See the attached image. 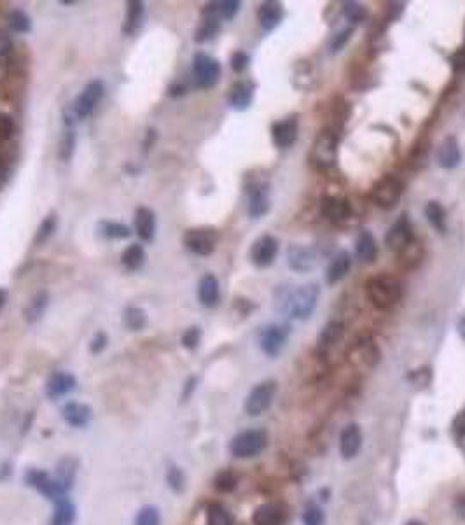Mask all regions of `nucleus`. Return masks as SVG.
Listing matches in <instances>:
<instances>
[{"label":"nucleus","instance_id":"a19ab883","mask_svg":"<svg viewBox=\"0 0 465 525\" xmlns=\"http://www.w3.org/2000/svg\"><path fill=\"white\" fill-rule=\"evenodd\" d=\"M207 525H232L231 515L221 504H212L207 511Z\"/></svg>","mask_w":465,"mask_h":525},{"label":"nucleus","instance_id":"4d7b16f0","mask_svg":"<svg viewBox=\"0 0 465 525\" xmlns=\"http://www.w3.org/2000/svg\"><path fill=\"white\" fill-rule=\"evenodd\" d=\"M107 335L105 333H97V335L93 336V340H91V345H90V350L91 354H100L102 350L107 347Z\"/></svg>","mask_w":465,"mask_h":525},{"label":"nucleus","instance_id":"72a5a7b5","mask_svg":"<svg viewBox=\"0 0 465 525\" xmlns=\"http://www.w3.org/2000/svg\"><path fill=\"white\" fill-rule=\"evenodd\" d=\"M75 522V506L63 497L56 503V510H54L53 518H51V525H74Z\"/></svg>","mask_w":465,"mask_h":525},{"label":"nucleus","instance_id":"473e14b6","mask_svg":"<svg viewBox=\"0 0 465 525\" xmlns=\"http://www.w3.org/2000/svg\"><path fill=\"white\" fill-rule=\"evenodd\" d=\"M121 262L129 272L140 270L145 262V251L142 245L132 244L128 249H125V252L121 254Z\"/></svg>","mask_w":465,"mask_h":525},{"label":"nucleus","instance_id":"4468645a","mask_svg":"<svg viewBox=\"0 0 465 525\" xmlns=\"http://www.w3.org/2000/svg\"><path fill=\"white\" fill-rule=\"evenodd\" d=\"M297 135H299V123L296 116H289L271 126L273 144L280 149L290 148L297 141Z\"/></svg>","mask_w":465,"mask_h":525},{"label":"nucleus","instance_id":"a18cd8bd","mask_svg":"<svg viewBox=\"0 0 465 525\" xmlns=\"http://www.w3.org/2000/svg\"><path fill=\"white\" fill-rule=\"evenodd\" d=\"M54 230H56V216H54V214H51V216L44 217V221L39 224V228H37V235H36L37 244H42V242H46L47 238H49L51 235L54 233Z\"/></svg>","mask_w":465,"mask_h":525},{"label":"nucleus","instance_id":"09e8293b","mask_svg":"<svg viewBox=\"0 0 465 525\" xmlns=\"http://www.w3.org/2000/svg\"><path fill=\"white\" fill-rule=\"evenodd\" d=\"M215 487H217L219 490H222V492H229V490H232L237 487V476L232 475L231 471L221 473V475L217 476V480H215Z\"/></svg>","mask_w":465,"mask_h":525},{"label":"nucleus","instance_id":"412c9836","mask_svg":"<svg viewBox=\"0 0 465 525\" xmlns=\"http://www.w3.org/2000/svg\"><path fill=\"white\" fill-rule=\"evenodd\" d=\"M345 335V326L340 320H331L324 326V329L320 331L319 340H317V349L320 354H327L329 350H333L338 343L343 340Z\"/></svg>","mask_w":465,"mask_h":525},{"label":"nucleus","instance_id":"37998d69","mask_svg":"<svg viewBox=\"0 0 465 525\" xmlns=\"http://www.w3.org/2000/svg\"><path fill=\"white\" fill-rule=\"evenodd\" d=\"M159 524H161V518H159V511L156 506H143L135 517V525H159Z\"/></svg>","mask_w":465,"mask_h":525},{"label":"nucleus","instance_id":"6ab92c4d","mask_svg":"<svg viewBox=\"0 0 465 525\" xmlns=\"http://www.w3.org/2000/svg\"><path fill=\"white\" fill-rule=\"evenodd\" d=\"M362 446V431L357 424H348L340 434V453L343 459H354Z\"/></svg>","mask_w":465,"mask_h":525},{"label":"nucleus","instance_id":"3c124183","mask_svg":"<svg viewBox=\"0 0 465 525\" xmlns=\"http://www.w3.org/2000/svg\"><path fill=\"white\" fill-rule=\"evenodd\" d=\"M304 525H322L324 522V513L319 506H310L306 508L303 515Z\"/></svg>","mask_w":465,"mask_h":525},{"label":"nucleus","instance_id":"f03ea898","mask_svg":"<svg viewBox=\"0 0 465 525\" xmlns=\"http://www.w3.org/2000/svg\"><path fill=\"white\" fill-rule=\"evenodd\" d=\"M368 296L376 308L388 310L397 305L402 298V285L391 275H376L365 284Z\"/></svg>","mask_w":465,"mask_h":525},{"label":"nucleus","instance_id":"603ef678","mask_svg":"<svg viewBox=\"0 0 465 525\" xmlns=\"http://www.w3.org/2000/svg\"><path fill=\"white\" fill-rule=\"evenodd\" d=\"M201 340V329L200 327H189L182 335V345L186 349H196L198 343Z\"/></svg>","mask_w":465,"mask_h":525},{"label":"nucleus","instance_id":"7ed1b4c3","mask_svg":"<svg viewBox=\"0 0 465 525\" xmlns=\"http://www.w3.org/2000/svg\"><path fill=\"white\" fill-rule=\"evenodd\" d=\"M312 163L315 169L327 170L336 165L338 162V135L333 130H322L317 135L312 148Z\"/></svg>","mask_w":465,"mask_h":525},{"label":"nucleus","instance_id":"cd10ccee","mask_svg":"<svg viewBox=\"0 0 465 525\" xmlns=\"http://www.w3.org/2000/svg\"><path fill=\"white\" fill-rule=\"evenodd\" d=\"M198 298H200L201 305L208 306V308L217 305L219 298H221V285L214 275L208 274L201 279L198 284Z\"/></svg>","mask_w":465,"mask_h":525},{"label":"nucleus","instance_id":"de8ad7c7","mask_svg":"<svg viewBox=\"0 0 465 525\" xmlns=\"http://www.w3.org/2000/svg\"><path fill=\"white\" fill-rule=\"evenodd\" d=\"M15 119H13L11 114L8 112H0V142L9 141L15 134Z\"/></svg>","mask_w":465,"mask_h":525},{"label":"nucleus","instance_id":"79ce46f5","mask_svg":"<svg viewBox=\"0 0 465 525\" xmlns=\"http://www.w3.org/2000/svg\"><path fill=\"white\" fill-rule=\"evenodd\" d=\"M343 16L350 23L357 25V23H362L365 18H368V11H365L364 6L358 4V2H345Z\"/></svg>","mask_w":465,"mask_h":525},{"label":"nucleus","instance_id":"f8f14e48","mask_svg":"<svg viewBox=\"0 0 465 525\" xmlns=\"http://www.w3.org/2000/svg\"><path fill=\"white\" fill-rule=\"evenodd\" d=\"M413 240H415V235H413L411 221H409V217L406 216V214H402V216H399V219L392 224L388 233H386L385 244L391 251L401 252L402 249L408 244H411Z\"/></svg>","mask_w":465,"mask_h":525},{"label":"nucleus","instance_id":"4c0bfd02","mask_svg":"<svg viewBox=\"0 0 465 525\" xmlns=\"http://www.w3.org/2000/svg\"><path fill=\"white\" fill-rule=\"evenodd\" d=\"M401 256V262L404 265L406 268H415L420 261L423 259V251L422 245L418 244L416 240H413L411 244L406 245L401 252H397Z\"/></svg>","mask_w":465,"mask_h":525},{"label":"nucleus","instance_id":"c03bdc74","mask_svg":"<svg viewBox=\"0 0 465 525\" xmlns=\"http://www.w3.org/2000/svg\"><path fill=\"white\" fill-rule=\"evenodd\" d=\"M100 228H102V233H104L107 238L123 240V238L129 237V228L121 223H109V221H105V223L100 224Z\"/></svg>","mask_w":465,"mask_h":525},{"label":"nucleus","instance_id":"9d476101","mask_svg":"<svg viewBox=\"0 0 465 525\" xmlns=\"http://www.w3.org/2000/svg\"><path fill=\"white\" fill-rule=\"evenodd\" d=\"M289 326L283 324H269L262 327V331L259 333V345L262 352L268 357L278 356L289 340Z\"/></svg>","mask_w":465,"mask_h":525},{"label":"nucleus","instance_id":"6e6552de","mask_svg":"<svg viewBox=\"0 0 465 525\" xmlns=\"http://www.w3.org/2000/svg\"><path fill=\"white\" fill-rule=\"evenodd\" d=\"M276 394V382L265 380L261 384L255 385L251 391V394L245 400V412L252 417L265 414L269 407L273 405Z\"/></svg>","mask_w":465,"mask_h":525},{"label":"nucleus","instance_id":"680f3d73","mask_svg":"<svg viewBox=\"0 0 465 525\" xmlns=\"http://www.w3.org/2000/svg\"><path fill=\"white\" fill-rule=\"evenodd\" d=\"M457 331H458V335H460V338H462V340H465V315L462 317L460 320H458V324H457Z\"/></svg>","mask_w":465,"mask_h":525},{"label":"nucleus","instance_id":"052dcab7","mask_svg":"<svg viewBox=\"0 0 465 525\" xmlns=\"http://www.w3.org/2000/svg\"><path fill=\"white\" fill-rule=\"evenodd\" d=\"M455 429H460L462 432H465V412H462L457 417V421H455Z\"/></svg>","mask_w":465,"mask_h":525},{"label":"nucleus","instance_id":"f257e3e1","mask_svg":"<svg viewBox=\"0 0 465 525\" xmlns=\"http://www.w3.org/2000/svg\"><path fill=\"white\" fill-rule=\"evenodd\" d=\"M319 295L320 291L317 284L301 285V288L294 289L292 292H287V295L283 296V310H285L292 319L306 320L308 317L315 312Z\"/></svg>","mask_w":465,"mask_h":525},{"label":"nucleus","instance_id":"20e7f679","mask_svg":"<svg viewBox=\"0 0 465 525\" xmlns=\"http://www.w3.org/2000/svg\"><path fill=\"white\" fill-rule=\"evenodd\" d=\"M404 191V184L395 175H385L372 186L371 198L378 207L385 210L394 209Z\"/></svg>","mask_w":465,"mask_h":525},{"label":"nucleus","instance_id":"e433bc0d","mask_svg":"<svg viewBox=\"0 0 465 525\" xmlns=\"http://www.w3.org/2000/svg\"><path fill=\"white\" fill-rule=\"evenodd\" d=\"M47 303H49V295L46 291H39L32 298V301L29 303V306L25 308V319L29 322H36L37 319H40L46 310Z\"/></svg>","mask_w":465,"mask_h":525},{"label":"nucleus","instance_id":"c9c22d12","mask_svg":"<svg viewBox=\"0 0 465 525\" xmlns=\"http://www.w3.org/2000/svg\"><path fill=\"white\" fill-rule=\"evenodd\" d=\"M123 322L132 331H140L147 326V313L140 306H128L123 313Z\"/></svg>","mask_w":465,"mask_h":525},{"label":"nucleus","instance_id":"f3484780","mask_svg":"<svg viewBox=\"0 0 465 525\" xmlns=\"http://www.w3.org/2000/svg\"><path fill=\"white\" fill-rule=\"evenodd\" d=\"M436 159L437 165L444 170H451L457 169L462 162V151L460 146H458V141L455 137H446L443 139V142L439 144L436 152Z\"/></svg>","mask_w":465,"mask_h":525},{"label":"nucleus","instance_id":"aec40b11","mask_svg":"<svg viewBox=\"0 0 465 525\" xmlns=\"http://www.w3.org/2000/svg\"><path fill=\"white\" fill-rule=\"evenodd\" d=\"M268 184L261 182L255 184L249 193V216L252 219H259V217L266 216L269 210V194H268Z\"/></svg>","mask_w":465,"mask_h":525},{"label":"nucleus","instance_id":"dca6fc26","mask_svg":"<svg viewBox=\"0 0 465 525\" xmlns=\"http://www.w3.org/2000/svg\"><path fill=\"white\" fill-rule=\"evenodd\" d=\"M320 212H322V216L326 217L327 221H331V223L334 224H340L350 219L352 205L348 200L327 194V196H324V198L320 200Z\"/></svg>","mask_w":465,"mask_h":525},{"label":"nucleus","instance_id":"0eeeda50","mask_svg":"<svg viewBox=\"0 0 465 525\" xmlns=\"http://www.w3.org/2000/svg\"><path fill=\"white\" fill-rule=\"evenodd\" d=\"M193 76L198 88H203V90L214 88L221 77V63L208 54L198 53L194 56Z\"/></svg>","mask_w":465,"mask_h":525},{"label":"nucleus","instance_id":"ddd939ff","mask_svg":"<svg viewBox=\"0 0 465 525\" xmlns=\"http://www.w3.org/2000/svg\"><path fill=\"white\" fill-rule=\"evenodd\" d=\"M25 480L29 482V485H32L33 489H37L39 492H42L44 496L49 497L53 501H60L65 497V487L61 485L60 480L51 478L47 473L44 471H37V469H32V471L26 473Z\"/></svg>","mask_w":465,"mask_h":525},{"label":"nucleus","instance_id":"5fc2aeb1","mask_svg":"<svg viewBox=\"0 0 465 525\" xmlns=\"http://www.w3.org/2000/svg\"><path fill=\"white\" fill-rule=\"evenodd\" d=\"M450 63L457 72H465V44L450 56Z\"/></svg>","mask_w":465,"mask_h":525},{"label":"nucleus","instance_id":"c85d7f7f","mask_svg":"<svg viewBox=\"0 0 465 525\" xmlns=\"http://www.w3.org/2000/svg\"><path fill=\"white\" fill-rule=\"evenodd\" d=\"M355 254L361 261L364 262H372L378 256V245H376L375 237H372L371 231L362 230L357 235V240H355Z\"/></svg>","mask_w":465,"mask_h":525},{"label":"nucleus","instance_id":"ea45409f","mask_svg":"<svg viewBox=\"0 0 465 525\" xmlns=\"http://www.w3.org/2000/svg\"><path fill=\"white\" fill-rule=\"evenodd\" d=\"M9 26H11L13 32L16 33H29L32 30V22H30L29 15L19 9H15V11L9 13Z\"/></svg>","mask_w":465,"mask_h":525},{"label":"nucleus","instance_id":"5701e85b","mask_svg":"<svg viewBox=\"0 0 465 525\" xmlns=\"http://www.w3.org/2000/svg\"><path fill=\"white\" fill-rule=\"evenodd\" d=\"M135 231L142 242H152L156 235V217L147 207H139L135 210Z\"/></svg>","mask_w":465,"mask_h":525},{"label":"nucleus","instance_id":"13d9d810","mask_svg":"<svg viewBox=\"0 0 465 525\" xmlns=\"http://www.w3.org/2000/svg\"><path fill=\"white\" fill-rule=\"evenodd\" d=\"M13 49V40L11 37L6 32H0V60H4Z\"/></svg>","mask_w":465,"mask_h":525},{"label":"nucleus","instance_id":"864d4df0","mask_svg":"<svg viewBox=\"0 0 465 525\" xmlns=\"http://www.w3.org/2000/svg\"><path fill=\"white\" fill-rule=\"evenodd\" d=\"M74 148H75V135L74 132H67L63 137V141H61L60 144V156L61 159H68L72 156V152H74Z\"/></svg>","mask_w":465,"mask_h":525},{"label":"nucleus","instance_id":"e2e57ef3","mask_svg":"<svg viewBox=\"0 0 465 525\" xmlns=\"http://www.w3.org/2000/svg\"><path fill=\"white\" fill-rule=\"evenodd\" d=\"M6 301H8V292H6L4 289H0V310L4 308Z\"/></svg>","mask_w":465,"mask_h":525},{"label":"nucleus","instance_id":"8fccbe9b","mask_svg":"<svg viewBox=\"0 0 465 525\" xmlns=\"http://www.w3.org/2000/svg\"><path fill=\"white\" fill-rule=\"evenodd\" d=\"M251 63V56H249L245 51H237V53H232L231 56V69L235 70L237 74H242Z\"/></svg>","mask_w":465,"mask_h":525},{"label":"nucleus","instance_id":"a878e982","mask_svg":"<svg viewBox=\"0 0 465 525\" xmlns=\"http://www.w3.org/2000/svg\"><path fill=\"white\" fill-rule=\"evenodd\" d=\"M283 18V8L280 2H265V4H261V8H259L258 11V19H259V25H261V29L265 30V32H271L273 29H276V26L280 25V22H282Z\"/></svg>","mask_w":465,"mask_h":525},{"label":"nucleus","instance_id":"bb28decb","mask_svg":"<svg viewBox=\"0 0 465 525\" xmlns=\"http://www.w3.org/2000/svg\"><path fill=\"white\" fill-rule=\"evenodd\" d=\"M61 417L67 424L74 425V428H84L91 421V408L88 405L72 401V403H67L61 408Z\"/></svg>","mask_w":465,"mask_h":525},{"label":"nucleus","instance_id":"b1692460","mask_svg":"<svg viewBox=\"0 0 465 525\" xmlns=\"http://www.w3.org/2000/svg\"><path fill=\"white\" fill-rule=\"evenodd\" d=\"M350 268H352L350 252H347V251L338 252V254L333 258V261L329 262V267H327V272H326L327 284L333 285V284H338L340 281H343V279L347 277L348 272H350Z\"/></svg>","mask_w":465,"mask_h":525},{"label":"nucleus","instance_id":"c756f323","mask_svg":"<svg viewBox=\"0 0 465 525\" xmlns=\"http://www.w3.org/2000/svg\"><path fill=\"white\" fill-rule=\"evenodd\" d=\"M378 359H379L378 349L372 345V342H368V340L358 342L357 345L354 347V350H352V361H354L355 364H362V366H375V364L378 363Z\"/></svg>","mask_w":465,"mask_h":525},{"label":"nucleus","instance_id":"39448f33","mask_svg":"<svg viewBox=\"0 0 465 525\" xmlns=\"http://www.w3.org/2000/svg\"><path fill=\"white\" fill-rule=\"evenodd\" d=\"M266 441V432L261 429H249V431L240 432L232 438L229 450L235 457L238 459H251V457L259 455V453L265 450Z\"/></svg>","mask_w":465,"mask_h":525},{"label":"nucleus","instance_id":"9b49d317","mask_svg":"<svg viewBox=\"0 0 465 525\" xmlns=\"http://www.w3.org/2000/svg\"><path fill=\"white\" fill-rule=\"evenodd\" d=\"M278 256V242L273 235H262L252 244L251 247V261L258 268H268L275 262Z\"/></svg>","mask_w":465,"mask_h":525},{"label":"nucleus","instance_id":"7c9ffc66","mask_svg":"<svg viewBox=\"0 0 465 525\" xmlns=\"http://www.w3.org/2000/svg\"><path fill=\"white\" fill-rule=\"evenodd\" d=\"M219 29H221V19H219L217 16L214 15V11L207 6L203 11V23H201L200 29H198L194 39H196V42H207V40L214 39V37L217 36Z\"/></svg>","mask_w":465,"mask_h":525},{"label":"nucleus","instance_id":"2f4dec72","mask_svg":"<svg viewBox=\"0 0 465 525\" xmlns=\"http://www.w3.org/2000/svg\"><path fill=\"white\" fill-rule=\"evenodd\" d=\"M254 525H280L282 524V511L275 504H262L252 515Z\"/></svg>","mask_w":465,"mask_h":525},{"label":"nucleus","instance_id":"393cba45","mask_svg":"<svg viewBox=\"0 0 465 525\" xmlns=\"http://www.w3.org/2000/svg\"><path fill=\"white\" fill-rule=\"evenodd\" d=\"M143 18H145V6L140 0H132L128 2V9H126L125 22H123V33L126 36H135L143 25Z\"/></svg>","mask_w":465,"mask_h":525},{"label":"nucleus","instance_id":"6e6d98bb","mask_svg":"<svg viewBox=\"0 0 465 525\" xmlns=\"http://www.w3.org/2000/svg\"><path fill=\"white\" fill-rule=\"evenodd\" d=\"M352 33H354V29H347L341 33H338V36L333 39V42H331V51H333V53H338V51L343 49L345 44H347V40L350 39Z\"/></svg>","mask_w":465,"mask_h":525},{"label":"nucleus","instance_id":"2eb2a0df","mask_svg":"<svg viewBox=\"0 0 465 525\" xmlns=\"http://www.w3.org/2000/svg\"><path fill=\"white\" fill-rule=\"evenodd\" d=\"M287 262H289L290 270L297 272V274H306L315 268L317 254L313 249L306 247V245L292 244L287 249Z\"/></svg>","mask_w":465,"mask_h":525},{"label":"nucleus","instance_id":"58836bf2","mask_svg":"<svg viewBox=\"0 0 465 525\" xmlns=\"http://www.w3.org/2000/svg\"><path fill=\"white\" fill-rule=\"evenodd\" d=\"M208 6H210V9L219 19H232L240 11L242 4L238 0H222V2H214V4Z\"/></svg>","mask_w":465,"mask_h":525},{"label":"nucleus","instance_id":"1a4fd4ad","mask_svg":"<svg viewBox=\"0 0 465 525\" xmlns=\"http://www.w3.org/2000/svg\"><path fill=\"white\" fill-rule=\"evenodd\" d=\"M104 83L98 79L91 81L84 86V90L81 91L79 97L75 98L74 102V116L79 119L88 118V116L93 114V111L97 109V105L100 104L102 97H104Z\"/></svg>","mask_w":465,"mask_h":525},{"label":"nucleus","instance_id":"4be33fe9","mask_svg":"<svg viewBox=\"0 0 465 525\" xmlns=\"http://www.w3.org/2000/svg\"><path fill=\"white\" fill-rule=\"evenodd\" d=\"M75 385H77V380H75L74 375L67 373V371H56L47 380L46 394L51 400H56V398H61L74 391Z\"/></svg>","mask_w":465,"mask_h":525},{"label":"nucleus","instance_id":"f704fd0d","mask_svg":"<svg viewBox=\"0 0 465 525\" xmlns=\"http://www.w3.org/2000/svg\"><path fill=\"white\" fill-rule=\"evenodd\" d=\"M425 216L427 221L430 223V226L434 228L439 233H444L448 228L446 224V210L441 205L439 202H429L425 207Z\"/></svg>","mask_w":465,"mask_h":525},{"label":"nucleus","instance_id":"423d86ee","mask_svg":"<svg viewBox=\"0 0 465 525\" xmlns=\"http://www.w3.org/2000/svg\"><path fill=\"white\" fill-rule=\"evenodd\" d=\"M219 242V233L214 228H193L184 235V245L196 256H210Z\"/></svg>","mask_w":465,"mask_h":525},{"label":"nucleus","instance_id":"a211bd4d","mask_svg":"<svg viewBox=\"0 0 465 525\" xmlns=\"http://www.w3.org/2000/svg\"><path fill=\"white\" fill-rule=\"evenodd\" d=\"M255 86L251 81H238L231 86L228 95V102L235 111H245L251 107L252 100H254Z\"/></svg>","mask_w":465,"mask_h":525},{"label":"nucleus","instance_id":"0e129e2a","mask_svg":"<svg viewBox=\"0 0 465 525\" xmlns=\"http://www.w3.org/2000/svg\"><path fill=\"white\" fill-rule=\"evenodd\" d=\"M406 525H423V524H422V522H418V520H411V522H408V524H406Z\"/></svg>","mask_w":465,"mask_h":525},{"label":"nucleus","instance_id":"49530a36","mask_svg":"<svg viewBox=\"0 0 465 525\" xmlns=\"http://www.w3.org/2000/svg\"><path fill=\"white\" fill-rule=\"evenodd\" d=\"M166 482H168L170 489H172L173 492H182L186 478H184V473L180 471L177 466H170L168 471H166Z\"/></svg>","mask_w":465,"mask_h":525},{"label":"nucleus","instance_id":"bf43d9fd","mask_svg":"<svg viewBox=\"0 0 465 525\" xmlns=\"http://www.w3.org/2000/svg\"><path fill=\"white\" fill-rule=\"evenodd\" d=\"M8 175H9V166L6 165L4 159L0 158V184L4 182L6 179H8Z\"/></svg>","mask_w":465,"mask_h":525}]
</instances>
